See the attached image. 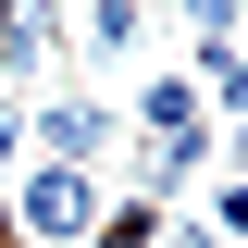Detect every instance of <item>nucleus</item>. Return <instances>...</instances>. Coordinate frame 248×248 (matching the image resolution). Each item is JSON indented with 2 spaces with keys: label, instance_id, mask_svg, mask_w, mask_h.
Instances as JSON below:
<instances>
[{
  "label": "nucleus",
  "instance_id": "39448f33",
  "mask_svg": "<svg viewBox=\"0 0 248 248\" xmlns=\"http://www.w3.org/2000/svg\"><path fill=\"white\" fill-rule=\"evenodd\" d=\"M236 37H248V25H236Z\"/></svg>",
  "mask_w": 248,
  "mask_h": 248
},
{
  "label": "nucleus",
  "instance_id": "7ed1b4c3",
  "mask_svg": "<svg viewBox=\"0 0 248 248\" xmlns=\"http://www.w3.org/2000/svg\"><path fill=\"white\" fill-rule=\"evenodd\" d=\"M236 25H248V0H174V50H211Z\"/></svg>",
  "mask_w": 248,
  "mask_h": 248
},
{
  "label": "nucleus",
  "instance_id": "f03ea898",
  "mask_svg": "<svg viewBox=\"0 0 248 248\" xmlns=\"http://www.w3.org/2000/svg\"><path fill=\"white\" fill-rule=\"evenodd\" d=\"M112 149H124V99L112 87H37L25 99V161H87V174H112Z\"/></svg>",
  "mask_w": 248,
  "mask_h": 248
},
{
  "label": "nucleus",
  "instance_id": "20e7f679",
  "mask_svg": "<svg viewBox=\"0 0 248 248\" xmlns=\"http://www.w3.org/2000/svg\"><path fill=\"white\" fill-rule=\"evenodd\" d=\"M25 174V99H0V186Z\"/></svg>",
  "mask_w": 248,
  "mask_h": 248
},
{
  "label": "nucleus",
  "instance_id": "f257e3e1",
  "mask_svg": "<svg viewBox=\"0 0 248 248\" xmlns=\"http://www.w3.org/2000/svg\"><path fill=\"white\" fill-rule=\"evenodd\" d=\"M99 211H112V174H87V161H25L13 174V248H87Z\"/></svg>",
  "mask_w": 248,
  "mask_h": 248
},
{
  "label": "nucleus",
  "instance_id": "423d86ee",
  "mask_svg": "<svg viewBox=\"0 0 248 248\" xmlns=\"http://www.w3.org/2000/svg\"><path fill=\"white\" fill-rule=\"evenodd\" d=\"M149 248H161V236H149Z\"/></svg>",
  "mask_w": 248,
  "mask_h": 248
}]
</instances>
